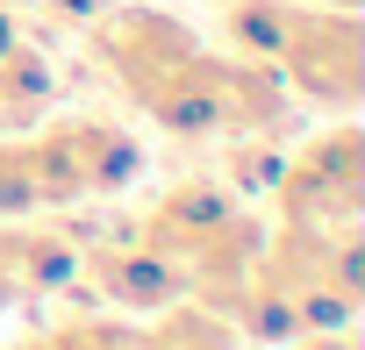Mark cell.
Returning a JSON list of instances; mask_svg holds the SVG:
<instances>
[{
    "instance_id": "cell-1",
    "label": "cell",
    "mask_w": 365,
    "mask_h": 350,
    "mask_svg": "<svg viewBox=\"0 0 365 350\" xmlns=\"http://www.w3.org/2000/svg\"><path fill=\"white\" fill-rule=\"evenodd\" d=\"M22 143H29V171H36L43 208L115 201L143 179V143L115 115H58L51 107L36 129H22Z\"/></svg>"
},
{
    "instance_id": "cell-2",
    "label": "cell",
    "mask_w": 365,
    "mask_h": 350,
    "mask_svg": "<svg viewBox=\"0 0 365 350\" xmlns=\"http://www.w3.org/2000/svg\"><path fill=\"white\" fill-rule=\"evenodd\" d=\"M365 208V129L329 115L308 143H294L272 171V222H358Z\"/></svg>"
},
{
    "instance_id": "cell-3",
    "label": "cell",
    "mask_w": 365,
    "mask_h": 350,
    "mask_svg": "<svg viewBox=\"0 0 365 350\" xmlns=\"http://www.w3.org/2000/svg\"><path fill=\"white\" fill-rule=\"evenodd\" d=\"M86 51L93 65L122 86V100H150L179 65L201 51L194 22H179L172 8H150V0H122V8H93L86 15Z\"/></svg>"
},
{
    "instance_id": "cell-4",
    "label": "cell",
    "mask_w": 365,
    "mask_h": 350,
    "mask_svg": "<svg viewBox=\"0 0 365 350\" xmlns=\"http://www.w3.org/2000/svg\"><path fill=\"white\" fill-rule=\"evenodd\" d=\"M272 65H279L294 107L351 115L358 107V86H365V22L351 8H301Z\"/></svg>"
},
{
    "instance_id": "cell-5",
    "label": "cell",
    "mask_w": 365,
    "mask_h": 350,
    "mask_svg": "<svg viewBox=\"0 0 365 350\" xmlns=\"http://www.w3.org/2000/svg\"><path fill=\"white\" fill-rule=\"evenodd\" d=\"M79 279L115 307V314H158L172 300H187V272H179L165 250H150L143 236H122V243H93L79 250Z\"/></svg>"
},
{
    "instance_id": "cell-6",
    "label": "cell",
    "mask_w": 365,
    "mask_h": 350,
    "mask_svg": "<svg viewBox=\"0 0 365 350\" xmlns=\"http://www.w3.org/2000/svg\"><path fill=\"white\" fill-rule=\"evenodd\" d=\"M258 250H265V215H251L244 201L179 258V272H187V300H201V307H230V293L251 279V265H258Z\"/></svg>"
},
{
    "instance_id": "cell-7",
    "label": "cell",
    "mask_w": 365,
    "mask_h": 350,
    "mask_svg": "<svg viewBox=\"0 0 365 350\" xmlns=\"http://www.w3.org/2000/svg\"><path fill=\"white\" fill-rule=\"evenodd\" d=\"M58 107V65L22 29V15L0 0V136H22Z\"/></svg>"
},
{
    "instance_id": "cell-8",
    "label": "cell",
    "mask_w": 365,
    "mask_h": 350,
    "mask_svg": "<svg viewBox=\"0 0 365 350\" xmlns=\"http://www.w3.org/2000/svg\"><path fill=\"white\" fill-rule=\"evenodd\" d=\"M0 265L15 279V300H51L65 286H79V243L51 222H0Z\"/></svg>"
},
{
    "instance_id": "cell-9",
    "label": "cell",
    "mask_w": 365,
    "mask_h": 350,
    "mask_svg": "<svg viewBox=\"0 0 365 350\" xmlns=\"http://www.w3.org/2000/svg\"><path fill=\"white\" fill-rule=\"evenodd\" d=\"M230 208H237V193H230L222 179H179V186H165V193H158V208L136 222V236L179 265V258H187V250H194V243H201Z\"/></svg>"
},
{
    "instance_id": "cell-10",
    "label": "cell",
    "mask_w": 365,
    "mask_h": 350,
    "mask_svg": "<svg viewBox=\"0 0 365 350\" xmlns=\"http://www.w3.org/2000/svg\"><path fill=\"white\" fill-rule=\"evenodd\" d=\"M294 15H301V0H222L215 8V36H222V51L272 65L287 29H294Z\"/></svg>"
},
{
    "instance_id": "cell-11",
    "label": "cell",
    "mask_w": 365,
    "mask_h": 350,
    "mask_svg": "<svg viewBox=\"0 0 365 350\" xmlns=\"http://www.w3.org/2000/svg\"><path fill=\"white\" fill-rule=\"evenodd\" d=\"M150 322H158L165 350H251V343L230 329V314H215V307H201V300H172V307H158Z\"/></svg>"
},
{
    "instance_id": "cell-12",
    "label": "cell",
    "mask_w": 365,
    "mask_h": 350,
    "mask_svg": "<svg viewBox=\"0 0 365 350\" xmlns=\"http://www.w3.org/2000/svg\"><path fill=\"white\" fill-rule=\"evenodd\" d=\"M143 322H122V314H72L58 329H43L36 343L43 350H136Z\"/></svg>"
},
{
    "instance_id": "cell-13",
    "label": "cell",
    "mask_w": 365,
    "mask_h": 350,
    "mask_svg": "<svg viewBox=\"0 0 365 350\" xmlns=\"http://www.w3.org/2000/svg\"><path fill=\"white\" fill-rule=\"evenodd\" d=\"M29 215H43L36 171H29V143L0 136V222H29Z\"/></svg>"
},
{
    "instance_id": "cell-14",
    "label": "cell",
    "mask_w": 365,
    "mask_h": 350,
    "mask_svg": "<svg viewBox=\"0 0 365 350\" xmlns=\"http://www.w3.org/2000/svg\"><path fill=\"white\" fill-rule=\"evenodd\" d=\"M287 350H358V329L344 322V329H301V336H287Z\"/></svg>"
},
{
    "instance_id": "cell-15",
    "label": "cell",
    "mask_w": 365,
    "mask_h": 350,
    "mask_svg": "<svg viewBox=\"0 0 365 350\" xmlns=\"http://www.w3.org/2000/svg\"><path fill=\"white\" fill-rule=\"evenodd\" d=\"M301 8H351L358 15V0H301Z\"/></svg>"
},
{
    "instance_id": "cell-16",
    "label": "cell",
    "mask_w": 365,
    "mask_h": 350,
    "mask_svg": "<svg viewBox=\"0 0 365 350\" xmlns=\"http://www.w3.org/2000/svg\"><path fill=\"white\" fill-rule=\"evenodd\" d=\"M8 350H43V343H36V336H22V343H8Z\"/></svg>"
}]
</instances>
